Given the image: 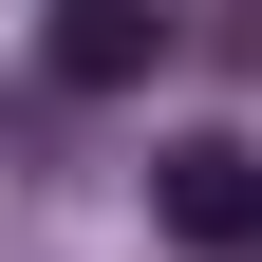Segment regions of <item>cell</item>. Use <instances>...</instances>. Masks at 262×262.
<instances>
[{"label":"cell","instance_id":"6da1fadb","mask_svg":"<svg viewBox=\"0 0 262 262\" xmlns=\"http://www.w3.org/2000/svg\"><path fill=\"white\" fill-rule=\"evenodd\" d=\"M150 225L206 262H262V150L244 131H187V150H150Z\"/></svg>","mask_w":262,"mask_h":262},{"label":"cell","instance_id":"7a4b0ae2","mask_svg":"<svg viewBox=\"0 0 262 262\" xmlns=\"http://www.w3.org/2000/svg\"><path fill=\"white\" fill-rule=\"evenodd\" d=\"M150 56H169V19H150V0H56V75H75V94H131Z\"/></svg>","mask_w":262,"mask_h":262}]
</instances>
